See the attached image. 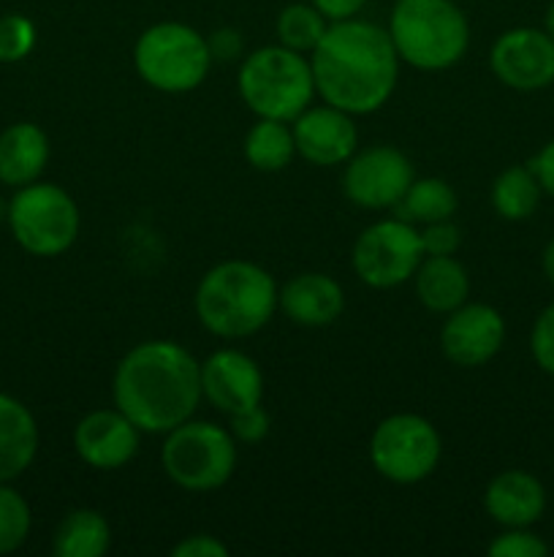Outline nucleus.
Here are the masks:
<instances>
[{"mask_svg":"<svg viewBox=\"0 0 554 557\" xmlns=\"http://www.w3.org/2000/svg\"><path fill=\"white\" fill-rule=\"evenodd\" d=\"M315 96L348 114H373L389 103L400 79V54L386 27L367 20L329 22L307 54Z\"/></svg>","mask_w":554,"mask_h":557,"instance_id":"f257e3e1","label":"nucleus"},{"mask_svg":"<svg viewBox=\"0 0 554 557\" xmlns=\"http://www.w3.org/2000/svg\"><path fill=\"white\" fill-rule=\"evenodd\" d=\"M112 400L141 433L166 435L204 400L201 362L174 341L139 343L114 368Z\"/></svg>","mask_w":554,"mask_h":557,"instance_id":"f03ea898","label":"nucleus"},{"mask_svg":"<svg viewBox=\"0 0 554 557\" xmlns=\"http://www.w3.org/2000/svg\"><path fill=\"white\" fill-rule=\"evenodd\" d=\"M275 277L255 261L228 259L204 272L196 286V319L210 335L242 341L272 321L277 310Z\"/></svg>","mask_w":554,"mask_h":557,"instance_id":"7ed1b4c3","label":"nucleus"},{"mask_svg":"<svg viewBox=\"0 0 554 557\" xmlns=\"http://www.w3.org/2000/svg\"><path fill=\"white\" fill-rule=\"evenodd\" d=\"M386 30L402 63L418 71L451 69L470 47V22L456 0H394Z\"/></svg>","mask_w":554,"mask_h":557,"instance_id":"20e7f679","label":"nucleus"},{"mask_svg":"<svg viewBox=\"0 0 554 557\" xmlns=\"http://www.w3.org/2000/svg\"><path fill=\"white\" fill-rule=\"evenodd\" d=\"M237 90L255 117L293 123L315 101L307 54L272 44L239 60Z\"/></svg>","mask_w":554,"mask_h":557,"instance_id":"39448f33","label":"nucleus"},{"mask_svg":"<svg viewBox=\"0 0 554 557\" xmlns=\"http://www.w3.org/2000/svg\"><path fill=\"white\" fill-rule=\"evenodd\" d=\"M212 63L206 36L185 22H155L134 44L139 79L168 96H182L204 85Z\"/></svg>","mask_w":554,"mask_h":557,"instance_id":"423d86ee","label":"nucleus"},{"mask_svg":"<svg viewBox=\"0 0 554 557\" xmlns=\"http://www.w3.org/2000/svg\"><path fill=\"white\" fill-rule=\"evenodd\" d=\"M161 466L185 493H215L237 471V441L223 424L188 419L163 435Z\"/></svg>","mask_w":554,"mask_h":557,"instance_id":"0eeeda50","label":"nucleus"},{"mask_svg":"<svg viewBox=\"0 0 554 557\" xmlns=\"http://www.w3.org/2000/svg\"><path fill=\"white\" fill-rule=\"evenodd\" d=\"M9 226L25 253L54 259L74 248L81 232V212L68 190L36 180L11 199Z\"/></svg>","mask_w":554,"mask_h":557,"instance_id":"6e6552de","label":"nucleus"},{"mask_svg":"<svg viewBox=\"0 0 554 557\" xmlns=\"http://www.w3.org/2000/svg\"><path fill=\"white\" fill-rule=\"evenodd\" d=\"M443 455L438 428L421 413H391L369 435V462L391 484L429 479Z\"/></svg>","mask_w":554,"mask_h":557,"instance_id":"1a4fd4ad","label":"nucleus"},{"mask_svg":"<svg viewBox=\"0 0 554 557\" xmlns=\"http://www.w3.org/2000/svg\"><path fill=\"white\" fill-rule=\"evenodd\" d=\"M421 259L418 228L396 215L364 228L351 250L353 272L369 288H396L413 281Z\"/></svg>","mask_w":554,"mask_h":557,"instance_id":"9d476101","label":"nucleus"},{"mask_svg":"<svg viewBox=\"0 0 554 557\" xmlns=\"http://www.w3.org/2000/svg\"><path fill=\"white\" fill-rule=\"evenodd\" d=\"M416 180L411 158L391 145L356 150L342 169V194L362 210H394Z\"/></svg>","mask_w":554,"mask_h":557,"instance_id":"9b49d317","label":"nucleus"},{"mask_svg":"<svg viewBox=\"0 0 554 557\" xmlns=\"http://www.w3.org/2000/svg\"><path fill=\"white\" fill-rule=\"evenodd\" d=\"M489 69L511 90H543L554 85V41L543 27H511L494 38Z\"/></svg>","mask_w":554,"mask_h":557,"instance_id":"f8f14e48","label":"nucleus"},{"mask_svg":"<svg viewBox=\"0 0 554 557\" xmlns=\"http://www.w3.org/2000/svg\"><path fill=\"white\" fill-rule=\"evenodd\" d=\"M505 346V319L487 302L459 305L440 326V351L456 368H483Z\"/></svg>","mask_w":554,"mask_h":557,"instance_id":"ddd939ff","label":"nucleus"},{"mask_svg":"<svg viewBox=\"0 0 554 557\" xmlns=\"http://www.w3.org/2000/svg\"><path fill=\"white\" fill-rule=\"evenodd\" d=\"M297 156L313 166H345L358 150V128L353 114L320 101L310 103L291 123Z\"/></svg>","mask_w":554,"mask_h":557,"instance_id":"4468645a","label":"nucleus"},{"mask_svg":"<svg viewBox=\"0 0 554 557\" xmlns=\"http://www.w3.org/2000/svg\"><path fill=\"white\" fill-rule=\"evenodd\" d=\"M201 397L215 411L231 417L264 400V373L239 348H217L201 362Z\"/></svg>","mask_w":554,"mask_h":557,"instance_id":"2eb2a0df","label":"nucleus"},{"mask_svg":"<svg viewBox=\"0 0 554 557\" xmlns=\"http://www.w3.org/2000/svg\"><path fill=\"white\" fill-rule=\"evenodd\" d=\"M141 430L119 408H98L74 428V451L96 471H117L136 457Z\"/></svg>","mask_w":554,"mask_h":557,"instance_id":"dca6fc26","label":"nucleus"},{"mask_svg":"<svg viewBox=\"0 0 554 557\" xmlns=\"http://www.w3.org/2000/svg\"><path fill=\"white\" fill-rule=\"evenodd\" d=\"M277 308L291 324L320 330L331 326L345 310V292L340 281L326 272H302L282 283L277 294Z\"/></svg>","mask_w":554,"mask_h":557,"instance_id":"f3484780","label":"nucleus"},{"mask_svg":"<svg viewBox=\"0 0 554 557\" xmlns=\"http://www.w3.org/2000/svg\"><path fill=\"white\" fill-rule=\"evenodd\" d=\"M483 509L500 528H532L546 511V487L530 471L511 468L487 484Z\"/></svg>","mask_w":554,"mask_h":557,"instance_id":"a211bd4d","label":"nucleus"},{"mask_svg":"<svg viewBox=\"0 0 554 557\" xmlns=\"http://www.w3.org/2000/svg\"><path fill=\"white\" fill-rule=\"evenodd\" d=\"M49 161V139L36 123H14L0 134V183L25 188L36 183Z\"/></svg>","mask_w":554,"mask_h":557,"instance_id":"6ab92c4d","label":"nucleus"},{"mask_svg":"<svg viewBox=\"0 0 554 557\" xmlns=\"http://www.w3.org/2000/svg\"><path fill=\"white\" fill-rule=\"evenodd\" d=\"M38 455L36 417L16 397L0 392V484L20 479Z\"/></svg>","mask_w":554,"mask_h":557,"instance_id":"aec40b11","label":"nucleus"},{"mask_svg":"<svg viewBox=\"0 0 554 557\" xmlns=\"http://www.w3.org/2000/svg\"><path fill=\"white\" fill-rule=\"evenodd\" d=\"M413 283L418 302L429 313L449 315L470 299V275L456 256H424Z\"/></svg>","mask_w":554,"mask_h":557,"instance_id":"412c9836","label":"nucleus"},{"mask_svg":"<svg viewBox=\"0 0 554 557\" xmlns=\"http://www.w3.org/2000/svg\"><path fill=\"white\" fill-rule=\"evenodd\" d=\"M112 547L109 520L96 509H74L60 520L52 539L58 557H101Z\"/></svg>","mask_w":554,"mask_h":557,"instance_id":"4be33fe9","label":"nucleus"},{"mask_svg":"<svg viewBox=\"0 0 554 557\" xmlns=\"http://www.w3.org/2000/svg\"><path fill=\"white\" fill-rule=\"evenodd\" d=\"M244 161L255 169V172L275 174L291 166L297 158V141H293L291 123L282 120L259 117V123L250 125L248 136H244Z\"/></svg>","mask_w":554,"mask_h":557,"instance_id":"5701e85b","label":"nucleus"},{"mask_svg":"<svg viewBox=\"0 0 554 557\" xmlns=\"http://www.w3.org/2000/svg\"><path fill=\"white\" fill-rule=\"evenodd\" d=\"M456 205V190L449 180L443 177H421V180H413L411 188L405 190V196L400 199V205L394 207V215L402 218L407 223H427L435 221H449L454 218Z\"/></svg>","mask_w":554,"mask_h":557,"instance_id":"b1692460","label":"nucleus"},{"mask_svg":"<svg viewBox=\"0 0 554 557\" xmlns=\"http://www.w3.org/2000/svg\"><path fill=\"white\" fill-rule=\"evenodd\" d=\"M541 183L532 174V169L527 166H508L494 177L492 183V199L494 212L505 221H527V218L536 215L538 205H541Z\"/></svg>","mask_w":554,"mask_h":557,"instance_id":"393cba45","label":"nucleus"},{"mask_svg":"<svg viewBox=\"0 0 554 557\" xmlns=\"http://www.w3.org/2000/svg\"><path fill=\"white\" fill-rule=\"evenodd\" d=\"M326 27H329V20L310 0L307 3H288L275 22L277 44L299 54H310L324 38Z\"/></svg>","mask_w":554,"mask_h":557,"instance_id":"a878e982","label":"nucleus"},{"mask_svg":"<svg viewBox=\"0 0 554 557\" xmlns=\"http://www.w3.org/2000/svg\"><path fill=\"white\" fill-rule=\"evenodd\" d=\"M30 506L27 500L9 487V482L0 484V555L16 553L30 536Z\"/></svg>","mask_w":554,"mask_h":557,"instance_id":"bb28decb","label":"nucleus"},{"mask_svg":"<svg viewBox=\"0 0 554 557\" xmlns=\"http://www.w3.org/2000/svg\"><path fill=\"white\" fill-rule=\"evenodd\" d=\"M36 47V25L25 14L0 16V63H20Z\"/></svg>","mask_w":554,"mask_h":557,"instance_id":"cd10ccee","label":"nucleus"},{"mask_svg":"<svg viewBox=\"0 0 554 557\" xmlns=\"http://www.w3.org/2000/svg\"><path fill=\"white\" fill-rule=\"evenodd\" d=\"M487 553L492 557H546L549 544L530 528H503V533L489 542Z\"/></svg>","mask_w":554,"mask_h":557,"instance_id":"c85d7f7f","label":"nucleus"},{"mask_svg":"<svg viewBox=\"0 0 554 557\" xmlns=\"http://www.w3.org/2000/svg\"><path fill=\"white\" fill-rule=\"evenodd\" d=\"M226 428L228 433L234 435L237 444H261V441L269 435L272 419L269 413H266V408L259 403V406H250V408H242V411L231 413Z\"/></svg>","mask_w":554,"mask_h":557,"instance_id":"c756f323","label":"nucleus"},{"mask_svg":"<svg viewBox=\"0 0 554 557\" xmlns=\"http://www.w3.org/2000/svg\"><path fill=\"white\" fill-rule=\"evenodd\" d=\"M530 354L538 368L554 379V302L546 305L532 324Z\"/></svg>","mask_w":554,"mask_h":557,"instance_id":"7c9ffc66","label":"nucleus"},{"mask_svg":"<svg viewBox=\"0 0 554 557\" xmlns=\"http://www.w3.org/2000/svg\"><path fill=\"white\" fill-rule=\"evenodd\" d=\"M424 256H454L462 245V232L454 221H435L418 228Z\"/></svg>","mask_w":554,"mask_h":557,"instance_id":"2f4dec72","label":"nucleus"},{"mask_svg":"<svg viewBox=\"0 0 554 557\" xmlns=\"http://www.w3.org/2000/svg\"><path fill=\"white\" fill-rule=\"evenodd\" d=\"M206 44H210L212 60H221V63H231V60L244 58L242 33L234 30V27H217L215 33L206 36Z\"/></svg>","mask_w":554,"mask_h":557,"instance_id":"473e14b6","label":"nucleus"},{"mask_svg":"<svg viewBox=\"0 0 554 557\" xmlns=\"http://www.w3.org/2000/svg\"><path fill=\"white\" fill-rule=\"evenodd\" d=\"M174 557H228V547L210 533H193L174 544Z\"/></svg>","mask_w":554,"mask_h":557,"instance_id":"72a5a7b5","label":"nucleus"},{"mask_svg":"<svg viewBox=\"0 0 554 557\" xmlns=\"http://www.w3.org/2000/svg\"><path fill=\"white\" fill-rule=\"evenodd\" d=\"M527 166H530L532 174L538 177L543 194L554 199V139L546 141V145L532 156V161L527 163Z\"/></svg>","mask_w":554,"mask_h":557,"instance_id":"f704fd0d","label":"nucleus"},{"mask_svg":"<svg viewBox=\"0 0 554 557\" xmlns=\"http://www.w3.org/2000/svg\"><path fill=\"white\" fill-rule=\"evenodd\" d=\"M329 22H342L358 16L367 0H310Z\"/></svg>","mask_w":554,"mask_h":557,"instance_id":"c9c22d12","label":"nucleus"},{"mask_svg":"<svg viewBox=\"0 0 554 557\" xmlns=\"http://www.w3.org/2000/svg\"><path fill=\"white\" fill-rule=\"evenodd\" d=\"M541 270H543V277H546L549 286L554 288V237L549 239L546 248H543V253H541Z\"/></svg>","mask_w":554,"mask_h":557,"instance_id":"e433bc0d","label":"nucleus"},{"mask_svg":"<svg viewBox=\"0 0 554 557\" xmlns=\"http://www.w3.org/2000/svg\"><path fill=\"white\" fill-rule=\"evenodd\" d=\"M543 30H546L549 38H552V41H554V0H552V3H549L546 14H543Z\"/></svg>","mask_w":554,"mask_h":557,"instance_id":"4c0bfd02","label":"nucleus"},{"mask_svg":"<svg viewBox=\"0 0 554 557\" xmlns=\"http://www.w3.org/2000/svg\"><path fill=\"white\" fill-rule=\"evenodd\" d=\"M456 3H459V0H456Z\"/></svg>","mask_w":554,"mask_h":557,"instance_id":"58836bf2","label":"nucleus"}]
</instances>
